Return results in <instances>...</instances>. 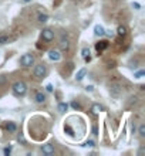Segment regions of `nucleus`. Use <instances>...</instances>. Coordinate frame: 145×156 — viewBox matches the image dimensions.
Returning a JSON list of instances; mask_svg holds the SVG:
<instances>
[{
	"label": "nucleus",
	"instance_id": "nucleus-1",
	"mask_svg": "<svg viewBox=\"0 0 145 156\" xmlns=\"http://www.w3.org/2000/svg\"><path fill=\"white\" fill-rule=\"evenodd\" d=\"M12 91L16 97H24L26 92H27V85L23 81H16L12 87Z\"/></svg>",
	"mask_w": 145,
	"mask_h": 156
},
{
	"label": "nucleus",
	"instance_id": "nucleus-18",
	"mask_svg": "<svg viewBox=\"0 0 145 156\" xmlns=\"http://www.w3.org/2000/svg\"><path fill=\"white\" fill-rule=\"evenodd\" d=\"M49 20V14L47 13H40L37 17V21L38 23H46V21Z\"/></svg>",
	"mask_w": 145,
	"mask_h": 156
},
{
	"label": "nucleus",
	"instance_id": "nucleus-10",
	"mask_svg": "<svg viewBox=\"0 0 145 156\" xmlns=\"http://www.w3.org/2000/svg\"><path fill=\"white\" fill-rule=\"evenodd\" d=\"M4 128H6V131H9L10 133H13V132L17 131V125L14 122H12V121H9V122L4 123Z\"/></svg>",
	"mask_w": 145,
	"mask_h": 156
},
{
	"label": "nucleus",
	"instance_id": "nucleus-33",
	"mask_svg": "<svg viewBox=\"0 0 145 156\" xmlns=\"http://www.w3.org/2000/svg\"><path fill=\"white\" fill-rule=\"evenodd\" d=\"M21 2H23V3H30L31 0H21Z\"/></svg>",
	"mask_w": 145,
	"mask_h": 156
},
{
	"label": "nucleus",
	"instance_id": "nucleus-22",
	"mask_svg": "<svg viewBox=\"0 0 145 156\" xmlns=\"http://www.w3.org/2000/svg\"><path fill=\"white\" fill-rule=\"evenodd\" d=\"M84 146H87V148H94V146H96V142H94V140H87V142L84 144Z\"/></svg>",
	"mask_w": 145,
	"mask_h": 156
},
{
	"label": "nucleus",
	"instance_id": "nucleus-23",
	"mask_svg": "<svg viewBox=\"0 0 145 156\" xmlns=\"http://www.w3.org/2000/svg\"><path fill=\"white\" fill-rule=\"evenodd\" d=\"M64 131H67V133H68L70 136H74V132H73V129H71L68 125H66V126H64Z\"/></svg>",
	"mask_w": 145,
	"mask_h": 156
},
{
	"label": "nucleus",
	"instance_id": "nucleus-13",
	"mask_svg": "<svg viewBox=\"0 0 145 156\" xmlns=\"http://www.w3.org/2000/svg\"><path fill=\"white\" fill-rule=\"evenodd\" d=\"M110 45V43H108L107 40H103V41H98L96 44V48H97V51H103V50H105Z\"/></svg>",
	"mask_w": 145,
	"mask_h": 156
},
{
	"label": "nucleus",
	"instance_id": "nucleus-31",
	"mask_svg": "<svg viewBox=\"0 0 145 156\" xmlns=\"http://www.w3.org/2000/svg\"><path fill=\"white\" fill-rule=\"evenodd\" d=\"M85 90H87V91H90V92H91V91L94 90V87H92V85H87V87H85Z\"/></svg>",
	"mask_w": 145,
	"mask_h": 156
},
{
	"label": "nucleus",
	"instance_id": "nucleus-2",
	"mask_svg": "<svg viewBox=\"0 0 145 156\" xmlns=\"http://www.w3.org/2000/svg\"><path fill=\"white\" fill-rule=\"evenodd\" d=\"M19 62H20L21 67H24V68H29V67H31L34 64V55L30 53H26L23 54L20 57V60H19Z\"/></svg>",
	"mask_w": 145,
	"mask_h": 156
},
{
	"label": "nucleus",
	"instance_id": "nucleus-17",
	"mask_svg": "<svg viewBox=\"0 0 145 156\" xmlns=\"http://www.w3.org/2000/svg\"><path fill=\"white\" fill-rule=\"evenodd\" d=\"M68 105H70L73 109H75V111H83V107H81V104L77 102V101H71Z\"/></svg>",
	"mask_w": 145,
	"mask_h": 156
},
{
	"label": "nucleus",
	"instance_id": "nucleus-27",
	"mask_svg": "<svg viewBox=\"0 0 145 156\" xmlns=\"http://www.w3.org/2000/svg\"><path fill=\"white\" fill-rule=\"evenodd\" d=\"M17 140H19V142H21V144H26V140H24V136L21 135V133H20V135H19V136H17Z\"/></svg>",
	"mask_w": 145,
	"mask_h": 156
},
{
	"label": "nucleus",
	"instance_id": "nucleus-14",
	"mask_svg": "<svg viewBox=\"0 0 145 156\" xmlns=\"http://www.w3.org/2000/svg\"><path fill=\"white\" fill-rule=\"evenodd\" d=\"M104 111V107L100 105V104H92L91 105V112L92 114H100V112Z\"/></svg>",
	"mask_w": 145,
	"mask_h": 156
},
{
	"label": "nucleus",
	"instance_id": "nucleus-19",
	"mask_svg": "<svg viewBox=\"0 0 145 156\" xmlns=\"http://www.w3.org/2000/svg\"><path fill=\"white\" fill-rule=\"evenodd\" d=\"M9 36H6V34H3V36H0V45H4V44H7L9 43Z\"/></svg>",
	"mask_w": 145,
	"mask_h": 156
},
{
	"label": "nucleus",
	"instance_id": "nucleus-9",
	"mask_svg": "<svg viewBox=\"0 0 145 156\" xmlns=\"http://www.w3.org/2000/svg\"><path fill=\"white\" fill-rule=\"evenodd\" d=\"M87 75V68H81V70L77 71V74H75V81H83L84 78Z\"/></svg>",
	"mask_w": 145,
	"mask_h": 156
},
{
	"label": "nucleus",
	"instance_id": "nucleus-25",
	"mask_svg": "<svg viewBox=\"0 0 145 156\" xmlns=\"http://www.w3.org/2000/svg\"><path fill=\"white\" fill-rule=\"evenodd\" d=\"M46 91H47V92H53V91H54L53 84H47V85H46Z\"/></svg>",
	"mask_w": 145,
	"mask_h": 156
},
{
	"label": "nucleus",
	"instance_id": "nucleus-11",
	"mask_svg": "<svg viewBox=\"0 0 145 156\" xmlns=\"http://www.w3.org/2000/svg\"><path fill=\"white\" fill-rule=\"evenodd\" d=\"M81 57L85 60V62H90L91 57H90V48H88V47H83V48H81Z\"/></svg>",
	"mask_w": 145,
	"mask_h": 156
},
{
	"label": "nucleus",
	"instance_id": "nucleus-29",
	"mask_svg": "<svg viewBox=\"0 0 145 156\" xmlns=\"http://www.w3.org/2000/svg\"><path fill=\"white\" fill-rule=\"evenodd\" d=\"M137 102H138L137 97H131V98H129V104H137Z\"/></svg>",
	"mask_w": 145,
	"mask_h": 156
},
{
	"label": "nucleus",
	"instance_id": "nucleus-26",
	"mask_svg": "<svg viewBox=\"0 0 145 156\" xmlns=\"http://www.w3.org/2000/svg\"><path fill=\"white\" fill-rule=\"evenodd\" d=\"M131 6H132V7L135 9V10H141V4H140V3H137V2H134V3L131 4Z\"/></svg>",
	"mask_w": 145,
	"mask_h": 156
},
{
	"label": "nucleus",
	"instance_id": "nucleus-24",
	"mask_svg": "<svg viewBox=\"0 0 145 156\" xmlns=\"http://www.w3.org/2000/svg\"><path fill=\"white\" fill-rule=\"evenodd\" d=\"M12 146H7V148H4V151H3V152H4V155H6V156H9V155H10V153H12Z\"/></svg>",
	"mask_w": 145,
	"mask_h": 156
},
{
	"label": "nucleus",
	"instance_id": "nucleus-3",
	"mask_svg": "<svg viewBox=\"0 0 145 156\" xmlns=\"http://www.w3.org/2000/svg\"><path fill=\"white\" fill-rule=\"evenodd\" d=\"M34 77L37 78V80H43V78L47 75V67L46 64H37V66L34 67V71H33Z\"/></svg>",
	"mask_w": 145,
	"mask_h": 156
},
{
	"label": "nucleus",
	"instance_id": "nucleus-28",
	"mask_svg": "<svg viewBox=\"0 0 145 156\" xmlns=\"http://www.w3.org/2000/svg\"><path fill=\"white\" fill-rule=\"evenodd\" d=\"M144 153H145V148H144V146H141V148L138 149V156H142Z\"/></svg>",
	"mask_w": 145,
	"mask_h": 156
},
{
	"label": "nucleus",
	"instance_id": "nucleus-16",
	"mask_svg": "<svg viewBox=\"0 0 145 156\" xmlns=\"http://www.w3.org/2000/svg\"><path fill=\"white\" fill-rule=\"evenodd\" d=\"M117 34H118L120 37L127 36V27H125V26H118V29H117Z\"/></svg>",
	"mask_w": 145,
	"mask_h": 156
},
{
	"label": "nucleus",
	"instance_id": "nucleus-12",
	"mask_svg": "<svg viewBox=\"0 0 145 156\" xmlns=\"http://www.w3.org/2000/svg\"><path fill=\"white\" fill-rule=\"evenodd\" d=\"M68 108H70V105H68L67 102H58L57 111L60 112V114H66V112L68 111Z\"/></svg>",
	"mask_w": 145,
	"mask_h": 156
},
{
	"label": "nucleus",
	"instance_id": "nucleus-15",
	"mask_svg": "<svg viewBox=\"0 0 145 156\" xmlns=\"http://www.w3.org/2000/svg\"><path fill=\"white\" fill-rule=\"evenodd\" d=\"M34 101H36L37 104H43L44 101H46V94H43V92H37L36 97H34Z\"/></svg>",
	"mask_w": 145,
	"mask_h": 156
},
{
	"label": "nucleus",
	"instance_id": "nucleus-30",
	"mask_svg": "<svg viewBox=\"0 0 145 156\" xmlns=\"http://www.w3.org/2000/svg\"><path fill=\"white\" fill-rule=\"evenodd\" d=\"M105 34L110 36V37H112V36H114V31H112V30H108V31H105Z\"/></svg>",
	"mask_w": 145,
	"mask_h": 156
},
{
	"label": "nucleus",
	"instance_id": "nucleus-4",
	"mask_svg": "<svg viewBox=\"0 0 145 156\" xmlns=\"http://www.w3.org/2000/svg\"><path fill=\"white\" fill-rule=\"evenodd\" d=\"M42 40L46 43H51L54 40V31L51 29H44L42 31Z\"/></svg>",
	"mask_w": 145,
	"mask_h": 156
},
{
	"label": "nucleus",
	"instance_id": "nucleus-6",
	"mask_svg": "<svg viewBox=\"0 0 145 156\" xmlns=\"http://www.w3.org/2000/svg\"><path fill=\"white\" fill-rule=\"evenodd\" d=\"M60 48L63 50V51H67V50L70 48V40H68V37L67 36H63L61 38H60Z\"/></svg>",
	"mask_w": 145,
	"mask_h": 156
},
{
	"label": "nucleus",
	"instance_id": "nucleus-5",
	"mask_svg": "<svg viewBox=\"0 0 145 156\" xmlns=\"http://www.w3.org/2000/svg\"><path fill=\"white\" fill-rule=\"evenodd\" d=\"M42 152H43V155L50 156V155H54L56 149H54V146L51 144H46V145H43L42 146Z\"/></svg>",
	"mask_w": 145,
	"mask_h": 156
},
{
	"label": "nucleus",
	"instance_id": "nucleus-32",
	"mask_svg": "<svg viewBox=\"0 0 145 156\" xmlns=\"http://www.w3.org/2000/svg\"><path fill=\"white\" fill-rule=\"evenodd\" d=\"M92 132H94V135H97V126H92Z\"/></svg>",
	"mask_w": 145,
	"mask_h": 156
},
{
	"label": "nucleus",
	"instance_id": "nucleus-21",
	"mask_svg": "<svg viewBox=\"0 0 145 156\" xmlns=\"http://www.w3.org/2000/svg\"><path fill=\"white\" fill-rule=\"evenodd\" d=\"M144 75H145V71L144 70H140V71H137V73H134V77L137 78V80H141Z\"/></svg>",
	"mask_w": 145,
	"mask_h": 156
},
{
	"label": "nucleus",
	"instance_id": "nucleus-8",
	"mask_svg": "<svg viewBox=\"0 0 145 156\" xmlns=\"http://www.w3.org/2000/svg\"><path fill=\"white\" fill-rule=\"evenodd\" d=\"M94 36L96 37H104L105 36V29L101 24H96L94 26Z\"/></svg>",
	"mask_w": 145,
	"mask_h": 156
},
{
	"label": "nucleus",
	"instance_id": "nucleus-7",
	"mask_svg": "<svg viewBox=\"0 0 145 156\" xmlns=\"http://www.w3.org/2000/svg\"><path fill=\"white\" fill-rule=\"evenodd\" d=\"M49 58L51 61H60L61 60V54L58 50H50L49 51Z\"/></svg>",
	"mask_w": 145,
	"mask_h": 156
},
{
	"label": "nucleus",
	"instance_id": "nucleus-20",
	"mask_svg": "<svg viewBox=\"0 0 145 156\" xmlns=\"http://www.w3.org/2000/svg\"><path fill=\"white\" fill-rule=\"evenodd\" d=\"M138 135L141 136V138H145V125L144 123L140 125V128H138Z\"/></svg>",
	"mask_w": 145,
	"mask_h": 156
}]
</instances>
